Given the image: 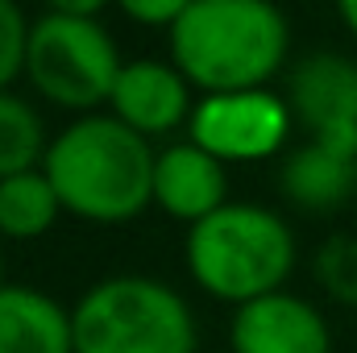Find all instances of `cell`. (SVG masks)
I'll use <instances>...</instances> for the list:
<instances>
[{
    "instance_id": "6da1fadb",
    "label": "cell",
    "mask_w": 357,
    "mask_h": 353,
    "mask_svg": "<svg viewBox=\"0 0 357 353\" xmlns=\"http://www.w3.org/2000/svg\"><path fill=\"white\" fill-rule=\"evenodd\" d=\"M150 137L121 125L108 108L75 117L50 137L42 171L59 191L63 212L91 225H125L154 204Z\"/></svg>"
},
{
    "instance_id": "7a4b0ae2",
    "label": "cell",
    "mask_w": 357,
    "mask_h": 353,
    "mask_svg": "<svg viewBox=\"0 0 357 353\" xmlns=\"http://www.w3.org/2000/svg\"><path fill=\"white\" fill-rule=\"evenodd\" d=\"M171 63L204 96L266 88L291 50V25L266 0H187L167 33Z\"/></svg>"
},
{
    "instance_id": "3957f363",
    "label": "cell",
    "mask_w": 357,
    "mask_h": 353,
    "mask_svg": "<svg viewBox=\"0 0 357 353\" xmlns=\"http://www.w3.org/2000/svg\"><path fill=\"white\" fill-rule=\"evenodd\" d=\"M183 258L204 295L241 308L262 295L287 291L282 283L299 262V246L291 225L274 208L229 200L208 220L187 229Z\"/></svg>"
},
{
    "instance_id": "277c9868",
    "label": "cell",
    "mask_w": 357,
    "mask_h": 353,
    "mask_svg": "<svg viewBox=\"0 0 357 353\" xmlns=\"http://www.w3.org/2000/svg\"><path fill=\"white\" fill-rule=\"evenodd\" d=\"M125 59L104 25V4L59 0L29 21L25 80L42 100L67 112H104Z\"/></svg>"
},
{
    "instance_id": "5b68a950",
    "label": "cell",
    "mask_w": 357,
    "mask_h": 353,
    "mask_svg": "<svg viewBox=\"0 0 357 353\" xmlns=\"http://www.w3.org/2000/svg\"><path fill=\"white\" fill-rule=\"evenodd\" d=\"M75 353H195L191 303L154 274H108L71 308Z\"/></svg>"
},
{
    "instance_id": "8992f818",
    "label": "cell",
    "mask_w": 357,
    "mask_h": 353,
    "mask_svg": "<svg viewBox=\"0 0 357 353\" xmlns=\"http://www.w3.org/2000/svg\"><path fill=\"white\" fill-rule=\"evenodd\" d=\"M295 112L287 96L270 88L254 91H220L199 96L195 112L187 121V137L208 150L212 158L229 163H266L274 158L291 137Z\"/></svg>"
},
{
    "instance_id": "52a82bcc",
    "label": "cell",
    "mask_w": 357,
    "mask_h": 353,
    "mask_svg": "<svg viewBox=\"0 0 357 353\" xmlns=\"http://www.w3.org/2000/svg\"><path fill=\"white\" fill-rule=\"evenodd\" d=\"M287 104L312 142L357 154V59L316 50L287 75Z\"/></svg>"
},
{
    "instance_id": "ba28073f",
    "label": "cell",
    "mask_w": 357,
    "mask_h": 353,
    "mask_svg": "<svg viewBox=\"0 0 357 353\" xmlns=\"http://www.w3.org/2000/svg\"><path fill=\"white\" fill-rule=\"evenodd\" d=\"M229 350L233 353H333V329L324 312L295 295L274 291L254 303L233 308L229 320Z\"/></svg>"
},
{
    "instance_id": "9c48e42d",
    "label": "cell",
    "mask_w": 357,
    "mask_h": 353,
    "mask_svg": "<svg viewBox=\"0 0 357 353\" xmlns=\"http://www.w3.org/2000/svg\"><path fill=\"white\" fill-rule=\"evenodd\" d=\"M108 112L142 137H167L195 112V88L171 59H129L116 75Z\"/></svg>"
},
{
    "instance_id": "30bf717a",
    "label": "cell",
    "mask_w": 357,
    "mask_h": 353,
    "mask_svg": "<svg viewBox=\"0 0 357 353\" xmlns=\"http://www.w3.org/2000/svg\"><path fill=\"white\" fill-rule=\"evenodd\" d=\"M225 204H229V171L220 158L199 150L191 137L158 150L154 158V208L158 212L191 229Z\"/></svg>"
},
{
    "instance_id": "8fae6325",
    "label": "cell",
    "mask_w": 357,
    "mask_h": 353,
    "mask_svg": "<svg viewBox=\"0 0 357 353\" xmlns=\"http://www.w3.org/2000/svg\"><path fill=\"white\" fill-rule=\"evenodd\" d=\"M0 353H75L71 308L29 283L0 287Z\"/></svg>"
},
{
    "instance_id": "7c38bea8",
    "label": "cell",
    "mask_w": 357,
    "mask_h": 353,
    "mask_svg": "<svg viewBox=\"0 0 357 353\" xmlns=\"http://www.w3.org/2000/svg\"><path fill=\"white\" fill-rule=\"evenodd\" d=\"M282 195L303 212H337L357 187V154L324 142H303L282 158Z\"/></svg>"
},
{
    "instance_id": "4fadbf2b",
    "label": "cell",
    "mask_w": 357,
    "mask_h": 353,
    "mask_svg": "<svg viewBox=\"0 0 357 353\" xmlns=\"http://www.w3.org/2000/svg\"><path fill=\"white\" fill-rule=\"evenodd\" d=\"M59 216L63 204L46 171L0 179V241H38L59 225Z\"/></svg>"
},
{
    "instance_id": "5bb4252c",
    "label": "cell",
    "mask_w": 357,
    "mask_h": 353,
    "mask_svg": "<svg viewBox=\"0 0 357 353\" xmlns=\"http://www.w3.org/2000/svg\"><path fill=\"white\" fill-rule=\"evenodd\" d=\"M46 150H50V137H46L42 112L17 91H0V179L42 171Z\"/></svg>"
},
{
    "instance_id": "9a60e30c",
    "label": "cell",
    "mask_w": 357,
    "mask_h": 353,
    "mask_svg": "<svg viewBox=\"0 0 357 353\" xmlns=\"http://www.w3.org/2000/svg\"><path fill=\"white\" fill-rule=\"evenodd\" d=\"M316 283L328 299L357 308V237L354 233H333L316 250Z\"/></svg>"
},
{
    "instance_id": "2e32d148",
    "label": "cell",
    "mask_w": 357,
    "mask_h": 353,
    "mask_svg": "<svg viewBox=\"0 0 357 353\" xmlns=\"http://www.w3.org/2000/svg\"><path fill=\"white\" fill-rule=\"evenodd\" d=\"M29 21L21 4L0 0V91H13V84L25 75V50H29Z\"/></svg>"
},
{
    "instance_id": "e0dca14e",
    "label": "cell",
    "mask_w": 357,
    "mask_h": 353,
    "mask_svg": "<svg viewBox=\"0 0 357 353\" xmlns=\"http://www.w3.org/2000/svg\"><path fill=\"white\" fill-rule=\"evenodd\" d=\"M183 8H187V0H125L121 4V13L129 21L150 25V29H162V33H171V25L183 17Z\"/></svg>"
},
{
    "instance_id": "ac0fdd59",
    "label": "cell",
    "mask_w": 357,
    "mask_h": 353,
    "mask_svg": "<svg viewBox=\"0 0 357 353\" xmlns=\"http://www.w3.org/2000/svg\"><path fill=\"white\" fill-rule=\"evenodd\" d=\"M337 17L345 21V29H349V33L357 38V0H345V4L337 8Z\"/></svg>"
},
{
    "instance_id": "d6986e66",
    "label": "cell",
    "mask_w": 357,
    "mask_h": 353,
    "mask_svg": "<svg viewBox=\"0 0 357 353\" xmlns=\"http://www.w3.org/2000/svg\"><path fill=\"white\" fill-rule=\"evenodd\" d=\"M0 287H4V241H0Z\"/></svg>"
}]
</instances>
